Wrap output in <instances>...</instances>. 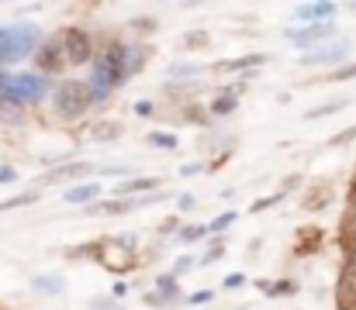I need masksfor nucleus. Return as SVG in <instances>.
<instances>
[{
    "label": "nucleus",
    "instance_id": "nucleus-11",
    "mask_svg": "<svg viewBox=\"0 0 356 310\" xmlns=\"http://www.w3.org/2000/svg\"><path fill=\"white\" fill-rule=\"evenodd\" d=\"M152 45L149 42H121V59H124V73H128V80L131 76H138L142 69H145V62L152 59Z\"/></svg>",
    "mask_w": 356,
    "mask_h": 310
},
{
    "label": "nucleus",
    "instance_id": "nucleus-5",
    "mask_svg": "<svg viewBox=\"0 0 356 310\" xmlns=\"http://www.w3.org/2000/svg\"><path fill=\"white\" fill-rule=\"evenodd\" d=\"M45 90H49V80H45V76H38V73H21V76H10V80H7V90H3V94L14 97L21 107H28V103L42 101Z\"/></svg>",
    "mask_w": 356,
    "mask_h": 310
},
{
    "label": "nucleus",
    "instance_id": "nucleus-12",
    "mask_svg": "<svg viewBox=\"0 0 356 310\" xmlns=\"http://www.w3.org/2000/svg\"><path fill=\"white\" fill-rule=\"evenodd\" d=\"M159 187H163V176H131V180H121L118 187H115V197L121 200H138L142 193H159Z\"/></svg>",
    "mask_w": 356,
    "mask_h": 310
},
{
    "label": "nucleus",
    "instance_id": "nucleus-10",
    "mask_svg": "<svg viewBox=\"0 0 356 310\" xmlns=\"http://www.w3.org/2000/svg\"><path fill=\"white\" fill-rule=\"evenodd\" d=\"M90 173H94L90 162H63V166L49 169L38 183H42V187H56V183H73V187H76V183H80L83 176H90Z\"/></svg>",
    "mask_w": 356,
    "mask_h": 310
},
{
    "label": "nucleus",
    "instance_id": "nucleus-37",
    "mask_svg": "<svg viewBox=\"0 0 356 310\" xmlns=\"http://www.w3.org/2000/svg\"><path fill=\"white\" fill-rule=\"evenodd\" d=\"M350 141H356V124L343 128L336 138H329V141H325V148H343V145H350Z\"/></svg>",
    "mask_w": 356,
    "mask_h": 310
},
{
    "label": "nucleus",
    "instance_id": "nucleus-19",
    "mask_svg": "<svg viewBox=\"0 0 356 310\" xmlns=\"http://www.w3.org/2000/svg\"><path fill=\"white\" fill-rule=\"evenodd\" d=\"M121 135H124V124L121 121H97L94 128H90V138L97 141V145H111V141H118Z\"/></svg>",
    "mask_w": 356,
    "mask_h": 310
},
{
    "label": "nucleus",
    "instance_id": "nucleus-21",
    "mask_svg": "<svg viewBox=\"0 0 356 310\" xmlns=\"http://www.w3.org/2000/svg\"><path fill=\"white\" fill-rule=\"evenodd\" d=\"M325 241V231L322 227H298V255H312V252H318V245Z\"/></svg>",
    "mask_w": 356,
    "mask_h": 310
},
{
    "label": "nucleus",
    "instance_id": "nucleus-13",
    "mask_svg": "<svg viewBox=\"0 0 356 310\" xmlns=\"http://www.w3.org/2000/svg\"><path fill=\"white\" fill-rule=\"evenodd\" d=\"M336 10H339V3L318 0V3H298V7H294V17L305 21V24H325V21L336 17Z\"/></svg>",
    "mask_w": 356,
    "mask_h": 310
},
{
    "label": "nucleus",
    "instance_id": "nucleus-51",
    "mask_svg": "<svg viewBox=\"0 0 356 310\" xmlns=\"http://www.w3.org/2000/svg\"><path fill=\"white\" fill-rule=\"evenodd\" d=\"M350 190H356V176H353V187H350Z\"/></svg>",
    "mask_w": 356,
    "mask_h": 310
},
{
    "label": "nucleus",
    "instance_id": "nucleus-3",
    "mask_svg": "<svg viewBox=\"0 0 356 310\" xmlns=\"http://www.w3.org/2000/svg\"><path fill=\"white\" fill-rule=\"evenodd\" d=\"M56 42H59V49H63L70 69H73V66H87V62H94V55H97L94 38H90L87 28H76V24L59 28V31H56Z\"/></svg>",
    "mask_w": 356,
    "mask_h": 310
},
{
    "label": "nucleus",
    "instance_id": "nucleus-1",
    "mask_svg": "<svg viewBox=\"0 0 356 310\" xmlns=\"http://www.w3.org/2000/svg\"><path fill=\"white\" fill-rule=\"evenodd\" d=\"M90 94H94V107L97 103H108L115 97V90H121L128 83V73H124V59H121V42H108L94 62H90Z\"/></svg>",
    "mask_w": 356,
    "mask_h": 310
},
{
    "label": "nucleus",
    "instance_id": "nucleus-27",
    "mask_svg": "<svg viewBox=\"0 0 356 310\" xmlns=\"http://www.w3.org/2000/svg\"><path fill=\"white\" fill-rule=\"evenodd\" d=\"M180 107H184V114H180V117H184V121H187V124H197V128H208V124H211V114H208V107H204V103H180Z\"/></svg>",
    "mask_w": 356,
    "mask_h": 310
},
{
    "label": "nucleus",
    "instance_id": "nucleus-8",
    "mask_svg": "<svg viewBox=\"0 0 356 310\" xmlns=\"http://www.w3.org/2000/svg\"><path fill=\"white\" fill-rule=\"evenodd\" d=\"M245 80H252V76H242L238 83H229V87H218V90H215V97H211V103H208L211 121H215V117H229V114H236V107L242 103V94H245Z\"/></svg>",
    "mask_w": 356,
    "mask_h": 310
},
{
    "label": "nucleus",
    "instance_id": "nucleus-45",
    "mask_svg": "<svg viewBox=\"0 0 356 310\" xmlns=\"http://www.w3.org/2000/svg\"><path fill=\"white\" fill-rule=\"evenodd\" d=\"M94 173H101V176H124L128 166H101V169H94Z\"/></svg>",
    "mask_w": 356,
    "mask_h": 310
},
{
    "label": "nucleus",
    "instance_id": "nucleus-18",
    "mask_svg": "<svg viewBox=\"0 0 356 310\" xmlns=\"http://www.w3.org/2000/svg\"><path fill=\"white\" fill-rule=\"evenodd\" d=\"M204 73H211V66H204V62H177V66H170V83H187V80L194 83Z\"/></svg>",
    "mask_w": 356,
    "mask_h": 310
},
{
    "label": "nucleus",
    "instance_id": "nucleus-47",
    "mask_svg": "<svg viewBox=\"0 0 356 310\" xmlns=\"http://www.w3.org/2000/svg\"><path fill=\"white\" fill-rule=\"evenodd\" d=\"M197 173H204V166H201V162H191V166L184 162V166H180V176H197Z\"/></svg>",
    "mask_w": 356,
    "mask_h": 310
},
{
    "label": "nucleus",
    "instance_id": "nucleus-48",
    "mask_svg": "<svg viewBox=\"0 0 356 310\" xmlns=\"http://www.w3.org/2000/svg\"><path fill=\"white\" fill-rule=\"evenodd\" d=\"M177 204H180V210H194V207H197V200H194L191 193H180V197H177Z\"/></svg>",
    "mask_w": 356,
    "mask_h": 310
},
{
    "label": "nucleus",
    "instance_id": "nucleus-34",
    "mask_svg": "<svg viewBox=\"0 0 356 310\" xmlns=\"http://www.w3.org/2000/svg\"><path fill=\"white\" fill-rule=\"evenodd\" d=\"M280 200H287V193H270V197H259V200H252V207H249V214H263V210H270V207H277Z\"/></svg>",
    "mask_w": 356,
    "mask_h": 310
},
{
    "label": "nucleus",
    "instance_id": "nucleus-33",
    "mask_svg": "<svg viewBox=\"0 0 356 310\" xmlns=\"http://www.w3.org/2000/svg\"><path fill=\"white\" fill-rule=\"evenodd\" d=\"M236 221H238V210H225V214H218V217L208 224V234H222V231H229Z\"/></svg>",
    "mask_w": 356,
    "mask_h": 310
},
{
    "label": "nucleus",
    "instance_id": "nucleus-20",
    "mask_svg": "<svg viewBox=\"0 0 356 310\" xmlns=\"http://www.w3.org/2000/svg\"><path fill=\"white\" fill-rule=\"evenodd\" d=\"M24 121H28V110L14 101V97L0 94V124H10V128H17V124H24Z\"/></svg>",
    "mask_w": 356,
    "mask_h": 310
},
{
    "label": "nucleus",
    "instance_id": "nucleus-26",
    "mask_svg": "<svg viewBox=\"0 0 356 310\" xmlns=\"http://www.w3.org/2000/svg\"><path fill=\"white\" fill-rule=\"evenodd\" d=\"M346 107H350V97H336V101H325V103H318V107H312V110H305V121L332 117V114H339V110H346Z\"/></svg>",
    "mask_w": 356,
    "mask_h": 310
},
{
    "label": "nucleus",
    "instance_id": "nucleus-7",
    "mask_svg": "<svg viewBox=\"0 0 356 310\" xmlns=\"http://www.w3.org/2000/svg\"><path fill=\"white\" fill-rule=\"evenodd\" d=\"M284 35L298 49H308L312 52V49H318V45H325V42L336 38V24L332 21H325V24H301V28H287Z\"/></svg>",
    "mask_w": 356,
    "mask_h": 310
},
{
    "label": "nucleus",
    "instance_id": "nucleus-30",
    "mask_svg": "<svg viewBox=\"0 0 356 310\" xmlns=\"http://www.w3.org/2000/svg\"><path fill=\"white\" fill-rule=\"evenodd\" d=\"M184 49H187V52L211 49V35H208V31H201V28H197V31H187V35H184Z\"/></svg>",
    "mask_w": 356,
    "mask_h": 310
},
{
    "label": "nucleus",
    "instance_id": "nucleus-25",
    "mask_svg": "<svg viewBox=\"0 0 356 310\" xmlns=\"http://www.w3.org/2000/svg\"><path fill=\"white\" fill-rule=\"evenodd\" d=\"M156 293L173 307V300H184V293H180V283H177V276H170V273H163V276H156Z\"/></svg>",
    "mask_w": 356,
    "mask_h": 310
},
{
    "label": "nucleus",
    "instance_id": "nucleus-9",
    "mask_svg": "<svg viewBox=\"0 0 356 310\" xmlns=\"http://www.w3.org/2000/svg\"><path fill=\"white\" fill-rule=\"evenodd\" d=\"M101 266H108L115 276H124V273H131L135 269V252L131 248H124L118 245L115 238L111 241H104V248H101V259H97Z\"/></svg>",
    "mask_w": 356,
    "mask_h": 310
},
{
    "label": "nucleus",
    "instance_id": "nucleus-38",
    "mask_svg": "<svg viewBox=\"0 0 356 310\" xmlns=\"http://www.w3.org/2000/svg\"><path fill=\"white\" fill-rule=\"evenodd\" d=\"M343 80H356V62H346V66H339V69H332L325 83H343Z\"/></svg>",
    "mask_w": 356,
    "mask_h": 310
},
{
    "label": "nucleus",
    "instance_id": "nucleus-24",
    "mask_svg": "<svg viewBox=\"0 0 356 310\" xmlns=\"http://www.w3.org/2000/svg\"><path fill=\"white\" fill-rule=\"evenodd\" d=\"M31 286H35L38 293H49V297H59V293H66V279H63L59 273H49V276H35V279H31Z\"/></svg>",
    "mask_w": 356,
    "mask_h": 310
},
{
    "label": "nucleus",
    "instance_id": "nucleus-43",
    "mask_svg": "<svg viewBox=\"0 0 356 310\" xmlns=\"http://www.w3.org/2000/svg\"><path fill=\"white\" fill-rule=\"evenodd\" d=\"M145 307H152V310H166L170 304H166V300H163V297H159L156 290H149V293H145Z\"/></svg>",
    "mask_w": 356,
    "mask_h": 310
},
{
    "label": "nucleus",
    "instance_id": "nucleus-46",
    "mask_svg": "<svg viewBox=\"0 0 356 310\" xmlns=\"http://www.w3.org/2000/svg\"><path fill=\"white\" fill-rule=\"evenodd\" d=\"M0 183H17V169L14 166H0Z\"/></svg>",
    "mask_w": 356,
    "mask_h": 310
},
{
    "label": "nucleus",
    "instance_id": "nucleus-41",
    "mask_svg": "<svg viewBox=\"0 0 356 310\" xmlns=\"http://www.w3.org/2000/svg\"><path fill=\"white\" fill-rule=\"evenodd\" d=\"M90 310H121V300H115V297H94Z\"/></svg>",
    "mask_w": 356,
    "mask_h": 310
},
{
    "label": "nucleus",
    "instance_id": "nucleus-36",
    "mask_svg": "<svg viewBox=\"0 0 356 310\" xmlns=\"http://www.w3.org/2000/svg\"><path fill=\"white\" fill-rule=\"evenodd\" d=\"M177 231H180V217H163L156 224V238H173Z\"/></svg>",
    "mask_w": 356,
    "mask_h": 310
},
{
    "label": "nucleus",
    "instance_id": "nucleus-49",
    "mask_svg": "<svg viewBox=\"0 0 356 310\" xmlns=\"http://www.w3.org/2000/svg\"><path fill=\"white\" fill-rule=\"evenodd\" d=\"M259 248H263V238H252L249 241V255H259Z\"/></svg>",
    "mask_w": 356,
    "mask_h": 310
},
{
    "label": "nucleus",
    "instance_id": "nucleus-42",
    "mask_svg": "<svg viewBox=\"0 0 356 310\" xmlns=\"http://www.w3.org/2000/svg\"><path fill=\"white\" fill-rule=\"evenodd\" d=\"M294 187H301V173H291V176H284V180H280V187H277V190H280V193H287V197H291V193H294Z\"/></svg>",
    "mask_w": 356,
    "mask_h": 310
},
{
    "label": "nucleus",
    "instance_id": "nucleus-52",
    "mask_svg": "<svg viewBox=\"0 0 356 310\" xmlns=\"http://www.w3.org/2000/svg\"><path fill=\"white\" fill-rule=\"evenodd\" d=\"M353 10H356V3H353Z\"/></svg>",
    "mask_w": 356,
    "mask_h": 310
},
{
    "label": "nucleus",
    "instance_id": "nucleus-17",
    "mask_svg": "<svg viewBox=\"0 0 356 310\" xmlns=\"http://www.w3.org/2000/svg\"><path fill=\"white\" fill-rule=\"evenodd\" d=\"M329 204H332V187H329V183H315V187L301 197V207L312 210V214H315V210H325Z\"/></svg>",
    "mask_w": 356,
    "mask_h": 310
},
{
    "label": "nucleus",
    "instance_id": "nucleus-40",
    "mask_svg": "<svg viewBox=\"0 0 356 310\" xmlns=\"http://www.w3.org/2000/svg\"><path fill=\"white\" fill-rule=\"evenodd\" d=\"M131 114L135 117H156V101H135L131 103Z\"/></svg>",
    "mask_w": 356,
    "mask_h": 310
},
{
    "label": "nucleus",
    "instance_id": "nucleus-2",
    "mask_svg": "<svg viewBox=\"0 0 356 310\" xmlns=\"http://www.w3.org/2000/svg\"><path fill=\"white\" fill-rule=\"evenodd\" d=\"M90 107H94V94H90V83L87 80H63L52 90V114L59 121H76Z\"/></svg>",
    "mask_w": 356,
    "mask_h": 310
},
{
    "label": "nucleus",
    "instance_id": "nucleus-29",
    "mask_svg": "<svg viewBox=\"0 0 356 310\" xmlns=\"http://www.w3.org/2000/svg\"><path fill=\"white\" fill-rule=\"evenodd\" d=\"M128 31H131V42L135 38H145V35H156L159 31V17H131L128 21Z\"/></svg>",
    "mask_w": 356,
    "mask_h": 310
},
{
    "label": "nucleus",
    "instance_id": "nucleus-16",
    "mask_svg": "<svg viewBox=\"0 0 356 310\" xmlns=\"http://www.w3.org/2000/svg\"><path fill=\"white\" fill-rule=\"evenodd\" d=\"M336 304H339V310H356V273H339Z\"/></svg>",
    "mask_w": 356,
    "mask_h": 310
},
{
    "label": "nucleus",
    "instance_id": "nucleus-22",
    "mask_svg": "<svg viewBox=\"0 0 356 310\" xmlns=\"http://www.w3.org/2000/svg\"><path fill=\"white\" fill-rule=\"evenodd\" d=\"M256 286H259V293L270 297V300H277V297H294V293H298V283H294V279H277V283L256 279Z\"/></svg>",
    "mask_w": 356,
    "mask_h": 310
},
{
    "label": "nucleus",
    "instance_id": "nucleus-39",
    "mask_svg": "<svg viewBox=\"0 0 356 310\" xmlns=\"http://www.w3.org/2000/svg\"><path fill=\"white\" fill-rule=\"evenodd\" d=\"M215 300V290H197V293H187V304L191 307H204V304H211Z\"/></svg>",
    "mask_w": 356,
    "mask_h": 310
},
{
    "label": "nucleus",
    "instance_id": "nucleus-44",
    "mask_svg": "<svg viewBox=\"0 0 356 310\" xmlns=\"http://www.w3.org/2000/svg\"><path fill=\"white\" fill-rule=\"evenodd\" d=\"M249 279H245V273H232L229 279H225V290H238V286H245Z\"/></svg>",
    "mask_w": 356,
    "mask_h": 310
},
{
    "label": "nucleus",
    "instance_id": "nucleus-4",
    "mask_svg": "<svg viewBox=\"0 0 356 310\" xmlns=\"http://www.w3.org/2000/svg\"><path fill=\"white\" fill-rule=\"evenodd\" d=\"M346 59H350V42H346V38H332V42H325V45H318V49L305 52L298 62H301V66H308V69L325 66V69L332 73V69L346 66Z\"/></svg>",
    "mask_w": 356,
    "mask_h": 310
},
{
    "label": "nucleus",
    "instance_id": "nucleus-50",
    "mask_svg": "<svg viewBox=\"0 0 356 310\" xmlns=\"http://www.w3.org/2000/svg\"><path fill=\"white\" fill-rule=\"evenodd\" d=\"M115 297H128V286L124 283H115Z\"/></svg>",
    "mask_w": 356,
    "mask_h": 310
},
{
    "label": "nucleus",
    "instance_id": "nucleus-23",
    "mask_svg": "<svg viewBox=\"0 0 356 310\" xmlns=\"http://www.w3.org/2000/svg\"><path fill=\"white\" fill-rule=\"evenodd\" d=\"M204 238H208V224H180V231L173 234V241L184 245V248H191V245H197Z\"/></svg>",
    "mask_w": 356,
    "mask_h": 310
},
{
    "label": "nucleus",
    "instance_id": "nucleus-35",
    "mask_svg": "<svg viewBox=\"0 0 356 310\" xmlns=\"http://www.w3.org/2000/svg\"><path fill=\"white\" fill-rule=\"evenodd\" d=\"M191 269H197V259H194V255L187 252V255H180V259L173 262V269H170V276H177V279H180V276H187Z\"/></svg>",
    "mask_w": 356,
    "mask_h": 310
},
{
    "label": "nucleus",
    "instance_id": "nucleus-14",
    "mask_svg": "<svg viewBox=\"0 0 356 310\" xmlns=\"http://www.w3.org/2000/svg\"><path fill=\"white\" fill-rule=\"evenodd\" d=\"M266 62H270V55H263V52H245V55H236V59L215 62L211 73H249V69H259V66H266Z\"/></svg>",
    "mask_w": 356,
    "mask_h": 310
},
{
    "label": "nucleus",
    "instance_id": "nucleus-28",
    "mask_svg": "<svg viewBox=\"0 0 356 310\" xmlns=\"http://www.w3.org/2000/svg\"><path fill=\"white\" fill-rule=\"evenodd\" d=\"M225 252H229V241L222 238V234H215V241L201 252V259H197V266H215L218 259H225Z\"/></svg>",
    "mask_w": 356,
    "mask_h": 310
},
{
    "label": "nucleus",
    "instance_id": "nucleus-6",
    "mask_svg": "<svg viewBox=\"0 0 356 310\" xmlns=\"http://www.w3.org/2000/svg\"><path fill=\"white\" fill-rule=\"evenodd\" d=\"M31 59H35L38 76H63V73L70 69V62H66V55H63V49H59L56 35H52V38H45V42H38V49L31 52Z\"/></svg>",
    "mask_w": 356,
    "mask_h": 310
},
{
    "label": "nucleus",
    "instance_id": "nucleus-32",
    "mask_svg": "<svg viewBox=\"0 0 356 310\" xmlns=\"http://www.w3.org/2000/svg\"><path fill=\"white\" fill-rule=\"evenodd\" d=\"M145 141H149L152 148H177V145H180V138H177V135H170V131H149V135H145Z\"/></svg>",
    "mask_w": 356,
    "mask_h": 310
},
{
    "label": "nucleus",
    "instance_id": "nucleus-31",
    "mask_svg": "<svg viewBox=\"0 0 356 310\" xmlns=\"http://www.w3.org/2000/svg\"><path fill=\"white\" fill-rule=\"evenodd\" d=\"M38 197H42L38 190H28V193H17V197H7V200H0V214H7V210H17V207L35 204Z\"/></svg>",
    "mask_w": 356,
    "mask_h": 310
},
{
    "label": "nucleus",
    "instance_id": "nucleus-15",
    "mask_svg": "<svg viewBox=\"0 0 356 310\" xmlns=\"http://www.w3.org/2000/svg\"><path fill=\"white\" fill-rule=\"evenodd\" d=\"M101 193H104L101 183H76V187L63 190V200L66 204H76V207H90V204H97Z\"/></svg>",
    "mask_w": 356,
    "mask_h": 310
}]
</instances>
